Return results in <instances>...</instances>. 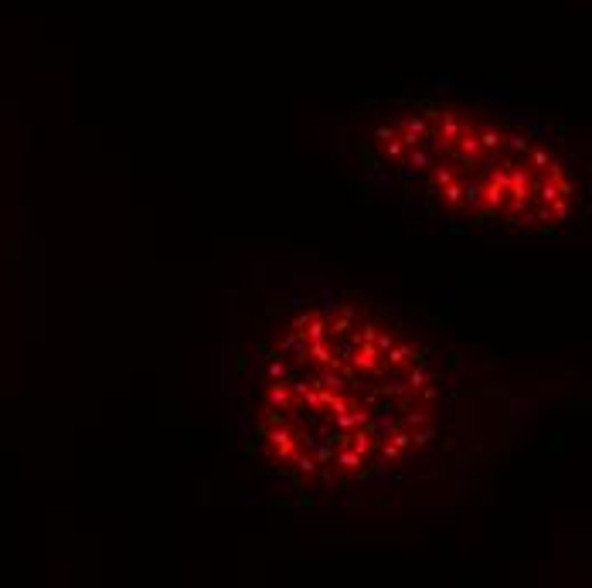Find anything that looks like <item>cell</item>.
Here are the masks:
<instances>
[{
    "label": "cell",
    "instance_id": "1",
    "mask_svg": "<svg viewBox=\"0 0 592 588\" xmlns=\"http://www.w3.org/2000/svg\"><path fill=\"white\" fill-rule=\"evenodd\" d=\"M371 153L378 171L453 221L555 232L575 208L562 150L541 129L480 106L415 102L371 133Z\"/></svg>",
    "mask_w": 592,
    "mask_h": 588
}]
</instances>
